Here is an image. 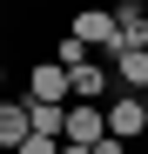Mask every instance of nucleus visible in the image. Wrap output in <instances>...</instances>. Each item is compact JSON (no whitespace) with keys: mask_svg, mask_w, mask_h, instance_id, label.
I'll use <instances>...</instances> for the list:
<instances>
[{"mask_svg":"<svg viewBox=\"0 0 148 154\" xmlns=\"http://www.w3.org/2000/svg\"><path fill=\"white\" fill-rule=\"evenodd\" d=\"M27 134H34V127H27V100H0V147L14 154Z\"/></svg>","mask_w":148,"mask_h":154,"instance_id":"nucleus-7","label":"nucleus"},{"mask_svg":"<svg viewBox=\"0 0 148 154\" xmlns=\"http://www.w3.org/2000/svg\"><path fill=\"white\" fill-rule=\"evenodd\" d=\"M27 100H40V107H67V100H74L67 67H61V60H34V74H27Z\"/></svg>","mask_w":148,"mask_h":154,"instance_id":"nucleus-3","label":"nucleus"},{"mask_svg":"<svg viewBox=\"0 0 148 154\" xmlns=\"http://www.w3.org/2000/svg\"><path fill=\"white\" fill-rule=\"evenodd\" d=\"M94 154H128V141H114V134H108V141H94Z\"/></svg>","mask_w":148,"mask_h":154,"instance_id":"nucleus-11","label":"nucleus"},{"mask_svg":"<svg viewBox=\"0 0 148 154\" xmlns=\"http://www.w3.org/2000/svg\"><path fill=\"white\" fill-rule=\"evenodd\" d=\"M108 134L114 141H141L148 134V94H114L108 100Z\"/></svg>","mask_w":148,"mask_h":154,"instance_id":"nucleus-2","label":"nucleus"},{"mask_svg":"<svg viewBox=\"0 0 148 154\" xmlns=\"http://www.w3.org/2000/svg\"><path fill=\"white\" fill-rule=\"evenodd\" d=\"M61 141H81V147L108 141V107H88V100H67V134H61Z\"/></svg>","mask_w":148,"mask_h":154,"instance_id":"nucleus-5","label":"nucleus"},{"mask_svg":"<svg viewBox=\"0 0 148 154\" xmlns=\"http://www.w3.org/2000/svg\"><path fill=\"white\" fill-rule=\"evenodd\" d=\"M67 87H74V100H88V107H108L114 74H108L101 60H81V67H67Z\"/></svg>","mask_w":148,"mask_h":154,"instance_id":"nucleus-4","label":"nucleus"},{"mask_svg":"<svg viewBox=\"0 0 148 154\" xmlns=\"http://www.w3.org/2000/svg\"><path fill=\"white\" fill-rule=\"evenodd\" d=\"M0 87H7V67H0Z\"/></svg>","mask_w":148,"mask_h":154,"instance_id":"nucleus-13","label":"nucleus"},{"mask_svg":"<svg viewBox=\"0 0 148 154\" xmlns=\"http://www.w3.org/2000/svg\"><path fill=\"white\" fill-rule=\"evenodd\" d=\"M27 127L40 141H61L67 134V107H40V100H27Z\"/></svg>","mask_w":148,"mask_h":154,"instance_id":"nucleus-8","label":"nucleus"},{"mask_svg":"<svg viewBox=\"0 0 148 154\" xmlns=\"http://www.w3.org/2000/svg\"><path fill=\"white\" fill-rule=\"evenodd\" d=\"M108 74H114V87H121V94H148V47H121Z\"/></svg>","mask_w":148,"mask_h":154,"instance_id":"nucleus-6","label":"nucleus"},{"mask_svg":"<svg viewBox=\"0 0 148 154\" xmlns=\"http://www.w3.org/2000/svg\"><path fill=\"white\" fill-rule=\"evenodd\" d=\"M14 154H61V141H40V134H27V141H20Z\"/></svg>","mask_w":148,"mask_h":154,"instance_id":"nucleus-10","label":"nucleus"},{"mask_svg":"<svg viewBox=\"0 0 148 154\" xmlns=\"http://www.w3.org/2000/svg\"><path fill=\"white\" fill-rule=\"evenodd\" d=\"M67 34L81 40L88 54H114V47H121V20H114V7H81L67 20Z\"/></svg>","mask_w":148,"mask_h":154,"instance_id":"nucleus-1","label":"nucleus"},{"mask_svg":"<svg viewBox=\"0 0 148 154\" xmlns=\"http://www.w3.org/2000/svg\"><path fill=\"white\" fill-rule=\"evenodd\" d=\"M47 60H61V67H81V60H88V47L74 40V34H61V40H54V54H47Z\"/></svg>","mask_w":148,"mask_h":154,"instance_id":"nucleus-9","label":"nucleus"},{"mask_svg":"<svg viewBox=\"0 0 148 154\" xmlns=\"http://www.w3.org/2000/svg\"><path fill=\"white\" fill-rule=\"evenodd\" d=\"M61 154H94V147H81V141H61Z\"/></svg>","mask_w":148,"mask_h":154,"instance_id":"nucleus-12","label":"nucleus"}]
</instances>
